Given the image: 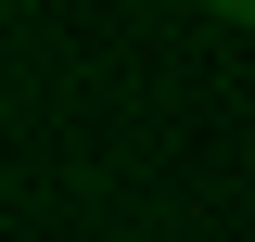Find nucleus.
Masks as SVG:
<instances>
[{"instance_id":"f257e3e1","label":"nucleus","mask_w":255,"mask_h":242,"mask_svg":"<svg viewBox=\"0 0 255 242\" xmlns=\"http://www.w3.org/2000/svg\"><path fill=\"white\" fill-rule=\"evenodd\" d=\"M204 13H217V26H255V0H204Z\"/></svg>"}]
</instances>
